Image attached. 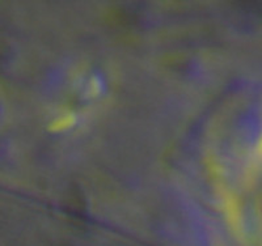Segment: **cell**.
Wrapping results in <instances>:
<instances>
[{
  "mask_svg": "<svg viewBox=\"0 0 262 246\" xmlns=\"http://www.w3.org/2000/svg\"><path fill=\"white\" fill-rule=\"evenodd\" d=\"M100 83L97 80H91V83H88V95L91 97H96V96L100 95Z\"/></svg>",
  "mask_w": 262,
  "mask_h": 246,
  "instance_id": "cell-2",
  "label": "cell"
},
{
  "mask_svg": "<svg viewBox=\"0 0 262 246\" xmlns=\"http://www.w3.org/2000/svg\"><path fill=\"white\" fill-rule=\"evenodd\" d=\"M76 116L71 111H66L62 116L57 117L50 123V131L51 132H64L67 130H71L75 125H76Z\"/></svg>",
  "mask_w": 262,
  "mask_h": 246,
  "instance_id": "cell-1",
  "label": "cell"
}]
</instances>
